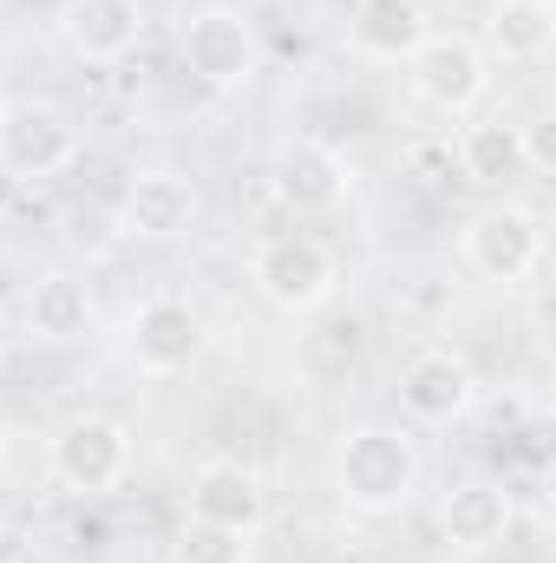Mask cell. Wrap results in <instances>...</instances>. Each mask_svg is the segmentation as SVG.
Wrapping results in <instances>:
<instances>
[{
	"mask_svg": "<svg viewBox=\"0 0 556 563\" xmlns=\"http://www.w3.org/2000/svg\"><path fill=\"white\" fill-rule=\"evenodd\" d=\"M419 478H425V452L407 426H354L341 445H334V492L347 511L360 518H393L419 498Z\"/></svg>",
	"mask_w": 556,
	"mask_h": 563,
	"instance_id": "obj_1",
	"label": "cell"
},
{
	"mask_svg": "<svg viewBox=\"0 0 556 563\" xmlns=\"http://www.w3.org/2000/svg\"><path fill=\"white\" fill-rule=\"evenodd\" d=\"M249 282L276 314H321L341 295V256L308 230H276L256 243Z\"/></svg>",
	"mask_w": 556,
	"mask_h": 563,
	"instance_id": "obj_2",
	"label": "cell"
},
{
	"mask_svg": "<svg viewBox=\"0 0 556 563\" xmlns=\"http://www.w3.org/2000/svg\"><path fill=\"white\" fill-rule=\"evenodd\" d=\"M400 66H407V92L438 119H465L491 92V59H485V46L471 33H438L432 26Z\"/></svg>",
	"mask_w": 556,
	"mask_h": 563,
	"instance_id": "obj_3",
	"label": "cell"
},
{
	"mask_svg": "<svg viewBox=\"0 0 556 563\" xmlns=\"http://www.w3.org/2000/svg\"><path fill=\"white\" fill-rule=\"evenodd\" d=\"M46 472L79 498L119 492L125 472H132V426L119 413H73L46 445Z\"/></svg>",
	"mask_w": 556,
	"mask_h": 563,
	"instance_id": "obj_4",
	"label": "cell"
},
{
	"mask_svg": "<svg viewBox=\"0 0 556 563\" xmlns=\"http://www.w3.org/2000/svg\"><path fill=\"white\" fill-rule=\"evenodd\" d=\"M210 347V321L184 301V295H144L125 314V354L138 361V374L151 380H177L203 361Z\"/></svg>",
	"mask_w": 556,
	"mask_h": 563,
	"instance_id": "obj_5",
	"label": "cell"
},
{
	"mask_svg": "<svg viewBox=\"0 0 556 563\" xmlns=\"http://www.w3.org/2000/svg\"><path fill=\"white\" fill-rule=\"evenodd\" d=\"M79 157V125L53 99H7L0 106V170L13 184H46Z\"/></svg>",
	"mask_w": 556,
	"mask_h": 563,
	"instance_id": "obj_6",
	"label": "cell"
},
{
	"mask_svg": "<svg viewBox=\"0 0 556 563\" xmlns=\"http://www.w3.org/2000/svg\"><path fill=\"white\" fill-rule=\"evenodd\" d=\"M458 256H465L471 276L504 282V288L524 282V276H537V263H544V217L524 210V203H491V210H478V217L465 223Z\"/></svg>",
	"mask_w": 556,
	"mask_h": 563,
	"instance_id": "obj_7",
	"label": "cell"
},
{
	"mask_svg": "<svg viewBox=\"0 0 556 563\" xmlns=\"http://www.w3.org/2000/svg\"><path fill=\"white\" fill-rule=\"evenodd\" d=\"M184 66L197 86L210 92H243L263 66V46H256V26L236 13V7H203L184 20Z\"/></svg>",
	"mask_w": 556,
	"mask_h": 563,
	"instance_id": "obj_8",
	"label": "cell"
},
{
	"mask_svg": "<svg viewBox=\"0 0 556 563\" xmlns=\"http://www.w3.org/2000/svg\"><path fill=\"white\" fill-rule=\"evenodd\" d=\"M400 413L419 426H452L465 420L471 407H478V374H471V361L458 354V347H419L407 354V367H400Z\"/></svg>",
	"mask_w": 556,
	"mask_h": 563,
	"instance_id": "obj_9",
	"label": "cell"
},
{
	"mask_svg": "<svg viewBox=\"0 0 556 563\" xmlns=\"http://www.w3.org/2000/svg\"><path fill=\"white\" fill-rule=\"evenodd\" d=\"M269 177H276L281 210H294V217H327V210H341L347 190H354L347 157L321 139H288L276 151V170H269Z\"/></svg>",
	"mask_w": 556,
	"mask_h": 563,
	"instance_id": "obj_10",
	"label": "cell"
},
{
	"mask_svg": "<svg viewBox=\"0 0 556 563\" xmlns=\"http://www.w3.org/2000/svg\"><path fill=\"white\" fill-rule=\"evenodd\" d=\"M203 217V190L184 170H138L119 197V230L144 236V243H170L190 236V223Z\"/></svg>",
	"mask_w": 556,
	"mask_h": 563,
	"instance_id": "obj_11",
	"label": "cell"
},
{
	"mask_svg": "<svg viewBox=\"0 0 556 563\" xmlns=\"http://www.w3.org/2000/svg\"><path fill=\"white\" fill-rule=\"evenodd\" d=\"M190 518L256 538V531H263V518H269L263 472H256V465H243V459H203V465L190 472Z\"/></svg>",
	"mask_w": 556,
	"mask_h": 563,
	"instance_id": "obj_12",
	"label": "cell"
},
{
	"mask_svg": "<svg viewBox=\"0 0 556 563\" xmlns=\"http://www.w3.org/2000/svg\"><path fill=\"white\" fill-rule=\"evenodd\" d=\"M518 525V498L491 478H458L445 498H438V531L458 558H491Z\"/></svg>",
	"mask_w": 556,
	"mask_h": 563,
	"instance_id": "obj_13",
	"label": "cell"
},
{
	"mask_svg": "<svg viewBox=\"0 0 556 563\" xmlns=\"http://www.w3.org/2000/svg\"><path fill=\"white\" fill-rule=\"evenodd\" d=\"M59 33H66L73 59L119 66L144 40V0H66L59 7Z\"/></svg>",
	"mask_w": 556,
	"mask_h": 563,
	"instance_id": "obj_14",
	"label": "cell"
},
{
	"mask_svg": "<svg viewBox=\"0 0 556 563\" xmlns=\"http://www.w3.org/2000/svg\"><path fill=\"white\" fill-rule=\"evenodd\" d=\"M20 321H26L33 341L66 347V341H79L99 321V301H92V288L73 276V269H40L33 288L20 295Z\"/></svg>",
	"mask_w": 556,
	"mask_h": 563,
	"instance_id": "obj_15",
	"label": "cell"
},
{
	"mask_svg": "<svg viewBox=\"0 0 556 563\" xmlns=\"http://www.w3.org/2000/svg\"><path fill=\"white\" fill-rule=\"evenodd\" d=\"M425 33H432L425 0H360L347 13V46L374 66H400Z\"/></svg>",
	"mask_w": 556,
	"mask_h": 563,
	"instance_id": "obj_16",
	"label": "cell"
},
{
	"mask_svg": "<svg viewBox=\"0 0 556 563\" xmlns=\"http://www.w3.org/2000/svg\"><path fill=\"white\" fill-rule=\"evenodd\" d=\"M531 139H524V125L518 119H478V125H465V139H458V164H465V177L471 184H485V190H504V184H518L524 170H531Z\"/></svg>",
	"mask_w": 556,
	"mask_h": 563,
	"instance_id": "obj_17",
	"label": "cell"
},
{
	"mask_svg": "<svg viewBox=\"0 0 556 563\" xmlns=\"http://www.w3.org/2000/svg\"><path fill=\"white\" fill-rule=\"evenodd\" d=\"M556 40V7L551 0H491L485 13V59H504V66H537Z\"/></svg>",
	"mask_w": 556,
	"mask_h": 563,
	"instance_id": "obj_18",
	"label": "cell"
},
{
	"mask_svg": "<svg viewBox=\"0 0 556 563\" xmlns=\"http://www.w3.org/2000/svg\"><path fill=\"white\" fill-rule=\"evenodd\" d=\"M177 563H249V538L243 531H223V525H203V518H184Z\"/></svg>",
	"mask_w": 556,
	"mask_h": 563,
	"instance_id": "obj_19",
	"label": "cell"
}]
</instances>
